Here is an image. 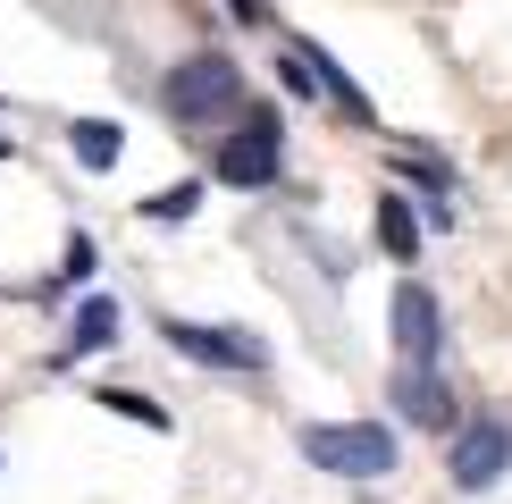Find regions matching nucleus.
Segmentation results:
<instances>
[{
	"label": "nucleus",
	"instance_id": "2eb2a0df",
	"mask_svg": "<svg viewBox=\"0 0 512 504\" xmlns=\"http://www.w3.org/2000/svg\"><path fill=\"white\" fill-rule=\"evenodd\" d=\"M227 9H236L244 26H261V17H269V0H227Z\"/></svg>",
	"mask_w": 512,
	"mask_h": 504
},
{
	"label": "nucleus",
	"instance_id": "1a4fd4ad",
	"mask_svg": "<svg viewBox=\"0 0 512 504\" xmlns=\"http://www.w3.org/2000/svg\"><path fill=\"white\" fill-rule=\"evenodd\" d=\"M378 244H387L395 261H412V252H420V219H412V202H403V194L378 202Z\"/></svg>",
	"mask_w": 512,
	"mask_h": 504
},
{
	"label": "nucleus",
	"instance_id": "6e6552de",
	"mask_svg": "<svg viewBox=\"0 0 512 504\" xmlns=\"http://www.w3.org/2000/svg\"><path fill=\"white\" fill-rule=\"evenodd\" d=\"M68 143H76V160H84V168H118V152H126V135H118L110 118H76V126H68Z\"/></svg>",
	"mask_w": 512,
	"mask_h": 504
},
{
	"label": "nucleus",
	"instance_id": "20e7f679",
	"mask_svg": "<svg viewBox=\"0 0 512 504\" xmlns=\"http://www.w3.org/2000/svg\"><path fill=\"white\" fill-rule=\"evenodd\" d=\"M395 345H403V362H412V370H437L445 311H437V294L420 286V278H403V286H395Z\"/></svg>",
	"mask_w": 512,
	"mask_h": 504
},
{
	"label": "nucleus",
	"instance_id": "9b49d317",
	"mask_svg": "<svg viewBox=\"0 0 512 504\" xmlns=\"http://www.w3.org/2000/svg\"><path fill=\"white\" fill-rule=\"evenodd\" d=\"M93 404H110L118 420H143V429H168V412H160V404H143V395H126V387H101Z\"/></svg>",
	"mask_w": 512,
	"mask_h": 504
},
{
	"label": "nucleus",
	"instance_id": "4468645a",
	"mask_svg": "<svg viewBox=\"0 0 512 504\" xmlns=\"http://www.w3.org/2000/svg\"><path fill=\"white\" fill-rule=\"evenodd\" d=\"M59 278H93V236H76V244H68V269H59Z\"/></svg>",
	"mask_w": 512,
	"mask_h": 504
},
{
	"label": "nucleus",
	"instance_id": "f257e3e1",
	"mask_svg": "<svg viewBox=\"0 0 512 504\" xmlns=\"http://www.w3.org/2000/svg\"><path fill=\"white\" fill-rule=\"evenodd\" d=\"M303 454L336 479H387L395 471V429H378V420H311Z\"/></svg>",
	"mask_w": 512,
	"mask_h": 504
},
{
	"label": "nucleus",
	"instance_id": "f8f14e48",
	"mask_svg": "<svg viewBox=\"0 0 512 504\" xmlns=\"http://www.w3.org/2000/svg\"><path fill=\"white\" fill-rule=\"evenodd\" d=\"M194 202H202V185H168V194H152L143 210H152V219H168V227H177V219H194Z\"/></svg>",
	"mask_w": 512,
	"mask_h": 504
},
{
	"label": "nucleus",
	"instance_id": "ddd939ff",
	"mask_svg": "<svg viewBox=\"0 0 512 504\" xmlns=\"http://www.w3.org/2000/svg\"><path fill=\"white\" fill-rule=\"evenodd\" d=\"M403 177H420L429 194H445V185H454V177H445V160H437V152H403Z\"/></svg>",
	"mask_w": 512,
	"mask_h": 504
},
{
	"label": "nucleus",
	"instance_id": "9d476101",
	"mask_svg": "<svg viewBox=\"0 0 512 504\" xmlns=\"http://www.w3.org/2000/svg\"><path fill=\"white\" fill-rule=\"evenodd\" d=\"M110 336H118V303H101V294H93V303L76 311V353H101Z\"/></svg>",
	"mask_w": 512,
	"mask_h": 504
},
{
	"label": "nucleus",
	"instance_id": "0eeeda50",
	"mask_svg": "<svg viewBox=\"0 0 512 504\" xmlns=\"http://www.w3.org/2000/svg\"><path fill=\"white\" fill-rule=\"evenodd\" d=\"M395 404H403V420H420V429H454V395H445L437 370H412V362H403V370H395Z\"/></svg>",
	"mask_w": 512,
	"mask_h": 504
},
{
	"label": "nucleus",
	"instance_id": "7ed1b4c3",
	"mask_svg": "<svg viewBox=\"0 0 512 504\" xmlns=\"http://www.w3.org/2000/svg\"><path fill=\"white\" fill-rule=\"evenodd\" d=\"M504 471H512V420H471V429L454 437V488L487 496Z\"/></svg>",
	"mask_w": 512,
	"mask_h": 504
},
{
	"label": "nucleus",
	"instance_id": "423d86ee",
	"mask_svg": "<svg viewBox=\"0 0 512 504\" xmlns=\"http://www.w3.org/2000/svg\"><path fill=\"white\" fill-rule=\"evenodd\" d=\"M269 177H277V118L252 110L244 135L219 152V185H269Z\"/></svg>",
	"mask_w": 512,
	"mask_h": 504
},
{
	"label": "nucleus",
	"instance_id": "39448f33",
	"mask_svg": "<svg viewBox=\"0 0 512 504\" xmlns=\"http://www.w3.org/2000/svg\"><path fill=\"white\" fill-rule=\"evenodd\" d=\"M168 345L185 353V362H227V370H261L269 345L244 328H194V320H168Z\"/></svg>",
	"mask_w": 512,
	"mask_h": 504
},
{
	"label": "nucleus",
	"instance_id": "f03ea898",
	"mask_svg": "<svg viewBox=\"0 0 512 504\" xmlns=\"http://www.w3.org/2000/svg\"><path fill=\"white\" fill-rule=\"evenodd\" d=\"M244 101V76H236V59L227 51H194L185 68H168V110L177 118H219V110H236Z\"/></svg>",
	"mask_w": 512,
	"mask_h": 504
},
{
	"label": "nucleus",
	"instance_id": "dca6fc26",
	"mask_svg": "<svg viewBox=\"0 0 512 504\" xmlns=\"http://www.w3.org/2000/svg\"><path fill=\"white\" fill-rule=\"evenodd\" d=\"M0 160H9V135H0Z\"/></svg>",
	"mask_w": 512,
	"mask_h": 504
}]
</instances>
